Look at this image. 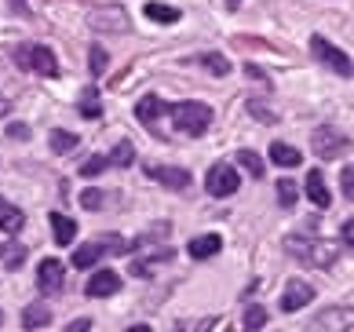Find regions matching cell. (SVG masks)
<instances>
[{
  "instance_id": "cell-1",
  "label": "cell",
  "mask_w": 354,
  "mask_h": 332,
  "mask_svg": "<svg viewBox=\"0 0 354 332\" xmlns=\"http://www.w3.org/2000/svg\"><path fill=\"white\" fill-rule=\"evenodd\" d=\"M281 245L288 256H296L299 263H310V267H333V259L339 256L336 241H322L314 234H288Z\"/></svg>"
},
{
  "instance_id": "cell-2",
  "label": "cell",
  "mask_w": 354,
  "mask_h": 332,
  "mask_svg": "<svg viewBox=\"0 0 354 332\" xmlns=\"http://www.w3.org/2000/svg\"><path fill=\"white\" fill-rule=\"evenodd\" d=\"M172 124L179 136H205L208 124H212V110H208L205 102H179L172 106Z\"/></svg>"
},
{
  "instance_id": "cell-3",
  "label": "cell",
  "mask_w": 354,
  "mask_h": 332,
  "mask_svg": "<svg viewBox=\"0 0 354 332\" xmlns=\"http://www.w3.org/2000/svg\"><path fill=\"white\" fill-rule=\"evenodd\" d=\"M11 62H15L19 70H37L41 77H59V59L51 55L48 48H41V44H19V48H11Z\"/></svg>"
},
{
  "instance_id": "cell-4",
  "label": "cell",
  "mask_w": 354,
  "mask_h": 332,
  "mask_svg": "<svg viewBox=\"0 0 354 332\" xmlns=\"http://www.w3.org/2000/svg\"><path fill=\"white\" fill-rule=\"evenodd\" d=\"M347 136L339 128H333V124H322V128H314L310 131V150L318 154V157H325V161H333V157H339L347 150Z\"/></svg>"
},
{
  "instance_id": "cell-5",
  "label": "cell",
  "mask_w": 354,
  "mask_h": 332,
  "mask_svg": "<svg viewBox=\"0 0 354 332\" xmlns=\"http://www.w3.org/2000/svg\"><path fill=\"white\" fill-rule=\"evenodd\" d=\"M310 51H314V55H318L325 66H329V70H336L339 77H351V59H347V51H339L336 44L325 41V37L314 33V37H310Z\"/></svg>"
},
{
  "instance_id": "cell-6",
  "label": "cell",
  "mask_w": 354,
  "mask_h": 332,
  "mask_svg": "<svg viewBox=\"0 0 354 332\" xmlns=\"http://www.w3.org/2000/svg\"><path fill=\"white\" fill-rule=\"evenodd\" d=\"M238 172H234L230 165H212L208 168V176H205V190L212 194V197H230L234 190H238Z\"/></svg>"
},
{
  "instance_id": "cell-7",
  "label": "cell",
  "mask_w": 354,
  "mask_h": 332,
  "mask_svg": "<svg viewBox=\"0 0 354 332\" xmlns=\"http://www.w3.org/2000/svg\"><path fill=\"white\" fill-rule=\"evenodd\" d=\"M106 248H117V252H121V248H124V241H121V237H106V241H88V245H77V252H73V267H77V270L95 267L99 256H102Z\"/></svg>"
},
{
  "instance_id": "cell-8",
  "label": "cell",
  "mask_w": 354,
  "mask_h": 332,
  "mask_svg": "<svg viewBox=\"0 0 354 332\" xmlns=\"http://www.w3.org/2000/svg\"><path fill=\"white\" fill-rule=\"evenodd\" d=\"M91 30H106V33H128V11L124 8H95L88 15Z\"/></svg>"
},
{
  "instance_id": "cell-9",
  "label": "cell",
  "mask_w": 354,
  "mask_h": 332,
  "mask_svg": "<svg viewBox=\"0 0 354 332\" xmlns=\"http://www.w3.org/2000/svg\"><path fill=\"white\" fill-rule=\"evenodd\" d=\"M310 299H314V288L307 282H299V277H292V282L285 285V292H281V311L285 314H296L299 307H307Z\"/></svg>"
},
{
  "instance_id": "cell-10",
  "label": "cell",
  "mask_w": 354,
  "mask_h": 332,
  "mask_svg": "<svg viewBox=\"0 0 354 332\" xmlns=\"http://www.w3.org/2000/svg\"><path fill=\"white\" fill-rule=\"evenodd\" d=\"M37 285H41L44 296H59L62 292V263L48 256L41 267H37Z\"/></svg>"
},
{
  "instance_id": "cell-11",
  "label": "cell",
  "mask_w": 354,
  "mask_h": 332,
  "mask_svg": "<svg viewBox=\"0 0 354 332\" xmlns=\"http://www.w3.org/2000/svg\"><path fill=\"white\" fill-rule=\"evenodd\" d=\"M172 256H176V252L168 248V245H165V248H153L150 256H136V259H132V274H136V277H153L157 267H165Z\"/></svg>"
},
{
  "instance_id": "cell-12",
  "label": "cell",
  "mask_w": 354,
  "mask_h": 332,
  "mask_svg": "<svg viewBox=\"0 0 354 332\" xmlns=\"http://www.w3.org/2000/svg\"><path fill=\"white\" fill-rule=\"evenodd\" d=\"M150 172V179H157L161 187H168V190H187L190 187V172L187 168H147Z\"/></svg>"
},
{
  "instance_id": "cell-13",
  "label": "cell",
  "mask_w": 354,
  "mask_h": 332,
  "mask_svg": "<svg viewBox=\"0 0 354 332\" xmlns=\"http://www.w3.org/2000/svg\"><path fill=\"white\" fill-rule=\"evenodd\" d=\"M117 288H121V277H117L113 270H99V274L88 282V288H84V292H88L91 299H102V296H113Z\"/></svg>"
},
{
  "instance_id": "cell-14",
  "label": "cell",
  "mask_w": 354,
  "mask_h": 332,
  "mask_svg": "<svg viewBox=\"0 0 354 332\" xmlns=\"http://www.w3.org/2000/svg\"><path fill=\"white\" fill-rule=\"evenodd\" d=\"M48 223H51V234H55V245H73V237H77V223L70 219V216H62V212H51L48 216Z\"/></svg>"
},
{
  "instance_id": "cell-15",
  "label": "cell",
  "mask_w": 354,
  "mask_h": 332,
  "mask_svg": "<svg viewBox=\"0 0 354 332\" xmlns=\"http://www.w3.org/2000/svg\"><path fill=\"white\" fill-rule=\"evenodd\" d=\"M223 248V237L219 234H201V237H190V245L187 252L194 259H208V256H216V252Z\"/></svg>"
},
{
  "instance_id": "cell-16",
  "label": "cell",
  "mask_w": 354,
  "mask_h": 332,
  "mask_svg": "<svg viewBox=\"0 0 354 332\" xmlns=\"http://www.w3.org/2000/svg\"><path fill=\"white\" fill-rule=\"evenodd\" d=\"M307 197L314 201V208H329L333 205V194L325 190V179H322L318 168H310V176H307Z\"/></svg>"
},
{
  "instance_id": "cell-17",
  "label": "cell",
  "mask_w": 354,
  "mask_h": 332,
  "mask_svg": "<svg viewBox=\"0 0 354 332\" xmlns=\"http://www.w3.org/2000/svg\"><path fill=\"white\" fill-rule=\"evenodd\" d=\"M77 110H81L88 121H99V117H102V102H99V88H95V84H84V88H81Z\"/></svg>"
},
{
  "instance_id": "cell-18",
  "label": "cell",
  "mask_w": 354,
  "mask_h": 332,
  "mask_svg": "<svg viewBox=\"0 0 354 332\" xmlns=\"http://www.w3.org/2000/svg\"><path fill=\"white\" fill-rule=\"evenodd\" d=\"M22 325H26V329H44V325H51L48 303H30V307L22 311Z\"/></svg>"
},
{
  "instance_id": "cell-19",
  "label": "cell",
  "mask_w": 354,
  "mask_h": 332,
  "mask_svg": "<svg viewBox=\"0 0 354 332\" xmlns=\"http://www.w3.org/2000/svg\"><path fill=\"white\" fill-rule=\"evenodd\" d=\"M270 161L278 165V168H296L299 161H304V157H299V150H296V146L274 142V146H270Z\"/></svg>"
},
{
  "instance_id": "cell-20",
  "label": "cell",
  "mask_w": 354,
  "mask_h": 332,
  "mask_svg": "<svg viewBox=\"0 0 354 332\" xmlns=\"http://www.w3.org/2000/svg\"><path fill=\"white\" fill-rule=\"evenodd\" d=\"M22 223H26V216L15 208V205H8L4 197H0V227H4L8 234H19L22 230Z\"/></svg>"
},
{
  "instance_id": "cell-21",
  "label": "cell",
  "mask_w": 354,
  "mask_h": 332,
  "mask_svg": "<svg viewBox=\"0 0 354 332\" xmlns=\"http://www.w3.org/2000/svg\"><path fill=\"white\" fill-rule=\"evenodd\" d=\"M147 19H153V22H161V26H172V22H179V8H172V4H157V0H150L147 8Z\"/></svg>"
},
{
  "instance_id": "cell-22",
  "label": "cell",
  "mask_w": 354,
  "mask_h": 332,
  "mask_svg": "<svg viewBox=\"0 0 354 332\" xmlns=\"http://www.w3.org/2000/svg\"><path fill=\"white\" fill-rule=\"evenodd\" d=\"M136 117H139L142 124H153L157 117H161V99H157V95H142L136 102Z\"/></svg>"
},
{
  "instance_id": "cell-23",
  "label": "cell",
  "mask_w": 354,
  "mask_h": 332,
  "mask_svg": "<svg viewBox=\"0 0 354 332\" xmlns=\"http://www.w3.org/2000/svg\"><path fill=\"white\" fill-rule=\"evenodd\" d=\"M106 161L113 165V168H132V161H136V146L128 142V139H121L113 146V154L106 157Z\"/></svg>"
},
{
  "instance_id": "cell-24",
  "label": "cell",
  "mask_w": 354,
  "mask_h": 332,
  "mask_svg": "<svg viewBox=\"0 0 354 332\" xmlns=\"http://www.w3.org/2000/svg\"><path fill=\"white\" fill-rule=\"evenodd\" d=\"M322 322L329 325L325 332H347V329H351V307H344V311H336V307H333V311H325V314H322Z\"/></svg>"
},
{
  "instance_id": "cell-25",
  "label": "cell",
  "mask_w": 354,
  "mask_h": 332,
  "mask_svg": "<svg viewBox=\"0 0 354 332\" xmlns=\"http://www.w3.org/2000/svg\"><path fill=\"white\" fill-rule=\"evenodd\" d=\"M0 259H4L8 270H19L22 263H26V248H22L19 241H8L4 248H0Z\"/></svg>"
},
{
  "instance_id": "cell-26",
  "label": "cell",
  "mask_w": 354,
  "mask_h": 332,
  "mask_svg": "<svg viewBox=\"0 0 354 332\" xmlns=\"http://www.w3.org/2000/svg\"><path fill=\"white\" fill-rule=\"evenodd\" d=\"M198 62L205 66V70H212L216 77H227V73H230V59L216 55V51H201V55H198Z\"/></svg>"
},
{
  "instance_id": "cell-27",
  "label": "cell",
  "mask_w": 354,
  "mask_h": 332,
  "mask_svg": "<svg viewBox=\"0 0 354 332\" xmlns=\"http://www.w3.org/2000/svg\"><path fill=\"white\" fill-rule=\"evenodd\" d=\"M51 150H55V154L77 150V136H73V131H66V128H55V131H51Z\"/></svg>"
},
{
  "instance_id": "cell-28",
  "label": "cell",
  "mask_w": 354,
  "mask_h": 332,
  "mask_svg": "<svg viewBox=\"0 0 354 332\" xmlns=\"http://www.w3.org/2000/svg\"><path fill=\"white\" fill-rule=\"evenodd\" d=\"M238 165L248 168L256 179H263V172H267V168H263V157H259L256 150H238Z\"/></svg>"
},
{
  "instance_id": "cell-29",
  "label": "cell",
  "mask_w": 354,
  "mask_h": 332,
  "mask_svg": "<svg viewBox=\"0 0 354 332\" xmlns=\"http://www.w3.org/2000/svg\"><path fill=\"white\" fill-rule=\"evenodd\" d=\"M241 325H245V332H259V329L267 325V311H263V307H248Z\"/></svg>"
},
{
  "instance_id": "cell-30",
  "label": "cell",
  "mask_w": 354,
  "mask_h": 332,
  "mask_svg": "<svg viewBox=\"0 0 354 332\" xmlns=\"http://www.w3.org/2000/svg\"><path fill=\"white\" fill-rule=\"evenodd\" d=\"M278 205L281 208H292L296 205V183L292 179H278Z\"/></svg>"
},
{
  "instance_id": "cell-31",
  "label": "cell",
  "mask_w": 354,
  "mask_h": 332,
  "mask_svg": "<svg viewBox=\"0 0 354 332\" xmlns=\"http://www.w3.org/2000/svg\"><path fill=\"white\" fill-rule=\"evenodd\" d=\"M110 168V161L102 154H95V157H88L84 161V168H81V176H88V179H95V176H102V172Z\"/></svg>"
},
{
  "instance_id": "cell-32",
  "label": "cell",
  "mask_w": 354,
  "mask_h": 332,
  "mask_svg": "<svg viewBox=\"0 0 354 332\" xmlns=\"http://www.w3.org/2000/svg\"><path fill=\"white\" fill-rule=\"evenodd\" d=\"M106 62H110V59H106V51H102L99 44H91V48H88V66H91V73H95V77L106 70Z\"/></svg>"
},
{
  "instance_id": "cell-33",
  "label": "cell",
  "mask_w": 354,
  "mask_h": 332,
  "mask_svg": "<svg viewBox=\"0 0 354 332\" xmlns=\"http://www.w3.org/2000/svg\"><path fill=\"white\" fill-rule=\"evenodd\" d=\"M102 197H106L102 190H84V194H81V205H84L88 212H99V208H102Z\"/></svg>"
},
{
  "instance_id": "cell-34",
  "label": "cell",
  "mask_w": 354,
  "mask_h": 332,
  "mask_svg": "<svg viewBox=\"0 0 354 332\" xmlns=\"http://www.w3.org/2000/svg\"><path fill=\"white\" fill-rule=\"evenodd\" d=\"M339 187H344V197L351 201V197H354V168H351V165L339 172Z\"/></svg>"
},
{
  "instance_id": "cell-35",
  "label": "cell",
  "mask_w": 354,
  "mask_h": 332,
  "mask_svg": "<svg viewBox=\"0 0 354 332\" xmlns=\"http://www.w3.org/2000/svg\"><path fill=\"white\" fill-rule=\"evenodd\" d=\"M8 139H15V142H22V139H30V124H22V121H15V124H8Z\"/></svg>"
},
{
  "instance_id": "cell-36",
  "label": "cell",
  "mask_w": 354,
  "mask_h": 332,
  "mask_svg": "<svg viewBox=\"0 0 354 332\" xmlns=\"http://www.w3.org/2000/svg\"><path fill=\"white\" fill-rule=\"evenodd\" d=\"M248 110H252V113L259 117V121H267V124H270V121H278L274 113H267V106H263V102H248Z\"/></svg>"
},
{
  "instance_id": "cell-37",
  "label": "cell",
  "mask_w": 354,
  "mask_h": 332,
  "mask_svg": "<svg viewBox=\"0 0 354 332\" xmlns=\"http://www.w3.org/2000/svg\"><path fill=\"white\" fill-rule=\"evenodd\" d=\"M212 325H216L212 317H201L198 325H179V332H208V329H212Z\"/></svg>"
},
{
  "instance_id": "cell-38",
  "label": "cell",
  "mask_w": 354,
  "mask_h": 332,
  "mask_svg": "<svg viewBox=\"0 0 354 332\" xmlns=\"http://www.w3.org/2000/svg\"><path fill=\"white\" fill-rule=\"evenodd\" d=\"M339 234H344V248H351V241H354V223L347 219V223H344V230H339Z\"/></svg>"
},
{
  "instance_id": "cell-39",
  "label": "cell",
  "mask_w": 354,
  "mask_h": 332,
  "mask_svg": "<svg viewBox=\"0 0 354 332\" xmlns=\"http://www.w3.org/2000/svg\"><path fill=\"white\" fill-rule=\"evenodd\" d=\"M88 329H91L88 317H81V322H70V325H66V332H88Z\"/></svg>"
},
{
  "instance_id": "cell-40",
  "label": "cell",
  "mask_w": 354,
  "mask_h": 332,
  "mask_svg": "<svg viewBox=\"0 0 354 332\" xmlns=\"http://www.w3.org/2000/svg\"><path fill=\"white\" fill-rule=\"evenodd\" d=\"M124 332H153L150 325H132V329H124Z\"/></svg>"
},
{
  "instance_id": "cell-41",
  "label": "cell",
  "mask_w": 354,
  "mask_h": 332,
  "mask_svg": "<svg viewBox=\"0 0 354 332\" xmlns=\"http://www.w3.org/2000/svg\"><path fill=\"white\" fill-rule=\"evenodd\" d=\"M11 8H15V11H26V0H11Z\"/></svg>"
},
{
  "instance_id": "cell-42",
  "label": "cell",
  "mask_w": 354,
  "mask_h": 332,
  "mask_svg": "<svg viewBox=\"0 0 354 332\" xmlns=\"http://www.w3.org/2000/svg\"><path fill=\"white\" fill-rule=\"evenodd\" d=\"M4 110H8V99H4V95H0V113H4Z\"/></svg>"
},
{
  "instance_id": "cell-43",
  "label": "cell",
  "mask_w": 354,
  "mask_h": 332,
  "mask_svg": "<svg viewBox=\"0 0 354 332\" xmlns=\"http://www.w3.org/2000/svg\"><path fill=\"white\" fill-rule=\"evenodd\" d=\"M241 4V0H227V8H238Z\"/></svg>"
},
{
  "instance_id": "cell-44",
  "label": "cell",
  "mask_w": 354,
  "mask_h": 332,
  "mask_svg": "<svg viewBox=\"0 0 354 332\" xmlns=\"http://www.w3.org/2000/svg\"><path fill=\"white\" fill-rule=\"evenodd\" d=\"M0 322H4V314H0Z\"/></svg>"
}]
</instances>
